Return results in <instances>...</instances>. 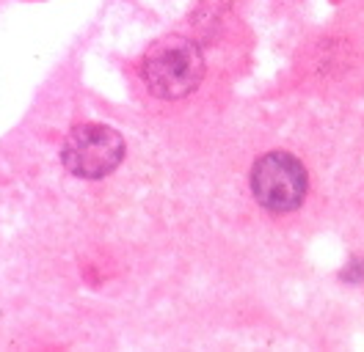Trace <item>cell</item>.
<instances>
[{
  "label": "cell",
  "instance_id": "6da1fadb",
  "mask_svg": "<svg viewBox=\"0 0 364 352\" xmlns=\"http://www.w3.org/2000/svg\"><path fill=\"white\" fill-rule=\"evenodd\" d=\"M146 88L160 99H182L193 94L205 77V58L199 47L182 36H166L155 42L141 64Z\"/></svg>",
  "mask_w": 364,
  "mask_h": 352
},
{
  "label": "cell",
  "instance_id": "7a4b0ae2",
  "mask_svg": "<svg viewBox=\"0 0 364 352\" xmlns=\"http://www.w3.org/2000/svg\"><path fill=\"white\" fill-rule=\"evenodd\" d=\"M124 160V141L108 124H77L61 146V163L72 176L102 179Z\"/></svg>",
  "mask_w": 364,
  "mask_h": 352
},
{
  "label": "cell",
  "instance_id": "3957f363",
  "mask_svg": "<svg viewBox=\"0 0 364 352\" xmlns=\"http://www.w3.org/2000/svg\"><path fill=\"white\" fill-rule=\"evenodd\" d=\"M251 193L268 212H293L306 196V168L287 152L262 154L251 168Z\"/></svg>",
  "mask_w": 364,
  "mask_h": 352
}]
</instances>
